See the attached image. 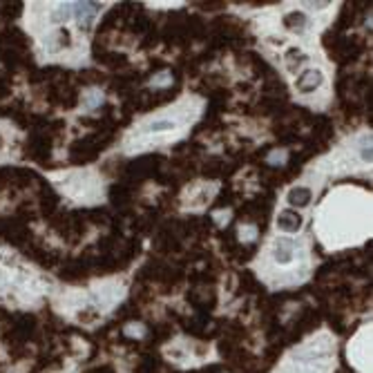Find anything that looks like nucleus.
Returning <instances> with one entry per match:
<instances>
[{"mask_svg": "<svg viewBox=\"0 0 373 373\" xmlns=\"http://www.w3.org/2000/svg\"><path fill=\"white\" fill-rule=\"evenodd\" d=\"M101 11L99 3H72V18L81 27H90V23L94 20V16Z\"/></svg>", "mask_w": 373, "mask_h": 373, "instance_id": "nucleus-1", "label": "nucleus"}, {"mask_svg": "<svg viewBox=\"0 0 373 373\" xmlns=\"http://www.w3.org/2000/svg\"><path fill=\"white\" fill-rule=\"evenodd\" d=\"M295 248L297 244L289 239V237H279L277 242H275V248H273V257L277 264H291L293 259H295Z\"/></svg>", "mask_w": 373, "mask_h": 373, "instance_id": "nucleus-2", "label": "nucleus"}, {"mask_svg": "<svg viewBox=\"0 0 373 373\" xmlns=\"http://www.w3.org/2000/svg\"><path fill=\"white\" fill-rule=\"evenodd\" d=\"M277 228L284 230V232H297L302 228V215L297 210H282L277 217Z\"/></svg>", "mask_w": 373, "mask_h": 373, "instance_id": "nucleus-3", "label": "nucleus"}, {"mask_svg": "<svg viewBox=\"0 0 373 373\" xmlns=\"http://www.w3.org/2000/svg\"><path fill=\"white\" fill-rule=\"evenodd\" d=\"M322 72L320 70H306L302 76H297V81H295V85H297V90L299 92H315V87H320L322 85Z\"/></svg>", "mask_w": 373, "mask_h": 373, "instance_id": "nucleus-4", "label": "nucleus"}, {"mask_svg": "<svg viewBox=\"0 0 373 373\" xmlns=\"http://www.w3.org/2000/svg\"><path fill=\"white\" fill-rule=\"evenodd\" d=\"M284 25H286V29H291V32L302 34L304 29H306V14H304V11H291V14L284 16Z\"/></svg>", "mask_w": 373, "mask_h": 373, "instance_id": "nucleus-5", "label": "nucleus"}, {"mask_svg": "<svg viewBox=\"0 0 373 373\" xmlns=\"http://www.w3.org/2000/svg\"><path fill=\"white\" fill-rule=\"evenodd\" d=\"M311 197H313V192L309 190V188L304 186H297V188H291L289 190V204L291 206H309L311 204Z\"/></svg>", "mask_w": 373, "mask_h": 373, "instance_id": "nucleus-6", "label": "nucleus"}, {"mask_svg": "<svg viewBox=\"0 0 373 373\" xmlns=\"http://www.w3.org/2000/svg\"><path fill=\"white\" fill-rule=\"evenodd\" d=\"M70 18H72V3L58 5V9L52 14V20H54V23H67Z\"/></svg>", "mask_w": 373, "mask_h": 373, "instance_id": "nucleus-7", "label": "nucleus"}, {"mask_svg": "<svg viewBox=\"0 0 373 373\" xmlns=\"http://www.w3.org/2000/svg\"><path fill=\"white\" fill-rule=\"evenodd\" d=\"M177 123L174 121H168V119H159V121H152L148 125V132H170L174 130Z\"/></svg>", "mask_w": 373, "mask_h": 373, "instance_id": "nucleus-8", "label": "nucleus"}, {"mask_svg": "<svg viewBox=\"0 0 373 373\" xmlns=\"http://www.w3.org/2000/svg\"><path fill=\"white\" fill-rule=\"evenodd\" d=\"M360 157H362L364 163H371V137L369 134H364L362 139H360Z\"/></svg>", "mask_w": 373, "mask_h": 373, "instance_id": "nucleus-9", "label": "nucleus"}, {"mask_svg": "<svg viewBox=\"0 0 373 373\" xmlns=\"http://www.w3.org/2000/svg\"><path fill=\"white\" fill-rule=\"evenodd\" d=\"M101 101H103V96L99 94V92H90V94H85V101H83V103H85V107L92 109V107L99 105Z\"/></svg>", "mask_w": 373, "mask_h": 373, "instance_id": "nucleus-10", "label": "nucleus"}, {"mask_svg": "<svg viewBox=\"0 0 373 373\" xmlns=\"http://www.w3.org/2000/svg\"><path fill=\"white\" fill-rule=\"evenodd\" d=\"M255 237H257V228L255 226H242V239L253 242Z\"/></svg>", "mask_w": 373, "mask_h": 373, "instance_id": "nucleus-11", "label": "nucleus"}, {"mask_svg": "<svg viewBox=\"0 0 373 373\" xmlns=\"http://www.w3.org/2000/svg\"><path fill=\"white\" fill-rule=\"evenodd\" d=\"M170 83H172V76L170 74H159L157 78H152V85H155V87H166Z\"/></svg>", "mask_w": 373, "mask_h": 373, "instance_id": "nucleus-12", "label": "nucleus"}, {"mask_svg": "<svg viewBox=\"0 0 373 373\" xmlns=\"http://www.w3.org/2000/svg\"><path fill=\"white\" fill-rule=\"evenodd\" d=\"M286 161V152L284 150H273L268 155V163H284Z\"/></svg>", "mask_w": 373, "mask_h": 373, "instance_id": "nucleus-13", "label": "nucleus"}, {"mask_svg": "<svg viewBox=\"0 0 373 373\" xmlns=\"http://www.w3.org/2000/svg\"><path fill=\"white\" fill-rule=\"evenodd\" d=\"M311 9H326L328 7V3H306Z\"/></svg>", "mask_w": 373, "mask_h": 373, "instance_id": "nucleus-14", "label": "nucleus"}]
</instances>
